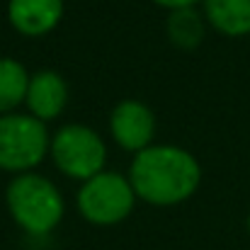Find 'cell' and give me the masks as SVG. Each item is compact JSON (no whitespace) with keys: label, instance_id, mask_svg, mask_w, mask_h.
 Wrapping results in <instances>:
<instances>
[{"label":"cell","instance_id":"1","mask_svg":"<svg viewBox=\"0 0 250 250\" xmlns=\"http://www.w3.org/2000/svg\"><path fill=\"white\" fill-rule=\"evenodd\" d=\"M129 182L139 199L153 207H172L189 199L199 182L197 158L177 146H148L136 153L129 167Z\"/></svg>","mask_w":250,"mask_h":250},{"label":"cell","instance_id":"2","mask_svg":"<svg viewBox=\"0 0 250 250\" xmlns=\"http://www.w3.org/2000/svg\"><path fill=\"white\" fill-rule=\"evenodd\" d=\"M5 202L15 224L29 236L51 233L61 224L66 209L61 189L37 172L15 175L5 189Z\"/></svg>","mask_w":250,"mask_h":250},{"label":"cell","instance_id":"3","mask_svg":"<svg viewBox=\"0 0 250 250\" xmlns=\"http://www.w3.org/2000/svg\"><path fill=\"white\" fill-rule=\"evenodd\" d=\"M51 146L46 124L32 114H0V167L7 172H29Z\"/></svg>","mask_w":250,"mask_h":250},{"label":"cell","instance_id":"4","mask_svg":"<svg viewBox=\"0 0 250 250\" xmlns=\"http://www.w3.org/2000/svg\"><path fill=\"white\" fill-rule=\"evenodd\" d=\"M136 202V192L129 177L119 172L102 170L100 175L85 180L78 189V211L85 221L95 226H114L124 221Z\"/></svg>","mask_w":250,"mask_h":250},{"label":"cell","instance_id":"5","mask_svg":"<svg viewBox=\"0 0 250 250\" xmlns=\"http://www.w3.org/2000/svg\"><path fill=\"white\" fill-rule=\"evenodd\" d=\"M51 158L56 167L73 180H90L102 172L107 161V146L100 134L83 124H66L51 139Z\"/></svg>","mask_w":250,"mask_h":250},{"label":"cell","instance_id":"6","mask_svg":"<svg viewBox=\"0 0 250 250\" xmlns=\"http://www.w3.org/2000/svg\"><path fill=\"white\" fill-rule=\"evenodd\" d=\"M109 131H112V139L124 151L141 153L144 148L153 146L151 141L156 136V117H153L151 107H146L144 102L124 100L112 109Z\"/></svg>","mask_w":250,"mask_h":250},{"label":"cell","instance_id":"7","mask_svg":"<svg viewBox=\"0 0 250 250\" xmlns=\"http://www.w3.org/2000/svg\"><path fill=\"white\" fill-rule=\"evenodd\" d=\"M63 17V0H10L7 20L24 37H42L56 29Z\"/></svg>","mask_w":250,"mask_h":250},{"label":"cell","instance_id":"8","mask_svg":"<svg viewBox=\"0 0 250 250\" xmlns=\"http://www.w3.org/2000/svg\"><path fill=\"white\" fill-rule=\"evenodd\" d=\"M24 102L29 107V114L39 122L56 119L68 102V85L54 71H39L29 78Z\"/></svg>","mask_w":250,"mask_h":250},{"label":"cell","instance_id":"9","mask_svg":"<svg viewBox=\"0 0 250 250\" xmlns=\"http://www.w3.org/2000/svg\"><path fill=\"white\" fill-rule=\"evenodd\" d=\"M204 17L226 37L250 34V0H204Z\"/></svg>","mask_w":250,"mask_h":250},{"label":"cell","instance_id":"10","mask_svg":"<svg viewBox=\"0 0 250 250\" xmlns=\"http://www.w3.org/2000/svg\"><path fill=\"white\" fill-rule=\"evenodd\" d=\"M29 73L17 59L2 56L0 59V114H10L17 104L24 102L27 87H29Z\"/></svg>","mask_w":250,"mask_h":250},{"label":"cell","instance_id":"11","mask_svg":"<svg viewBox=\"0 0 250 250\" xmlns=\"http://www.w3.org/2000/svg\"><path fill=\"white\" fill-rule=\"evenodd\" d=\"M167 37L180 49H197L204 39V20L194 7L172 10L167 20Z\"/></svg>","mask_w":250,"mask_h":250},{"label":"cell","instance_id":"12","mask_svg":"<svg viewBox=\"0 0 250 250\" xmlns=\"http://www.w3.org/2000/svg\"><path fill=\"white\" fill-rule=\"evenodd\" d=\"M156 5H163V7H167L170 12L172 10H185V7H192V5H197L199 0H153Z\"/></svg>","mask_w":250,"mask_h":250},{"label":"cell","instance_id":"13","mask_svg":"<svg viewBox=\"0 0 250 250\" xmlns=\"http://www.w3.org/2000/svg\"><path fill=\"white\" fill-rule=\"evenodd\" d=\"M248 233H250V214H248Z\"/></svg>","mask_w":250,"mask_h":250}]
</instances>
